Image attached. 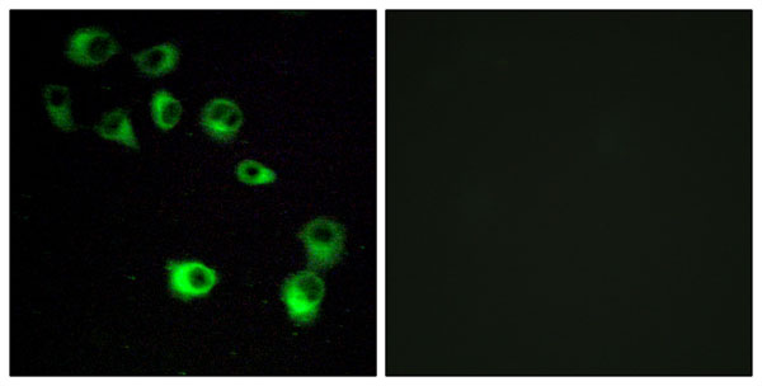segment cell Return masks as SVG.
<instances>
[{"instance_id": "6da1fadb", "label": "cell", "mask_w": 762, "mask_h": 386, "mask_svg": "<svg viewBox=\"0 0 762 386\" xmlns=\"http://www.w3.org/2000/svg\"><path fill=\"white\" fill-rule=\"evenodd\" d=\"M299 238L307 251L309 267L315 271L336 266L345 252V227L328 216L310 220L300 230Z\"/></svg>"}, {"instance_id": "7a4b0ae2", "label": "cell", "mask_w": 762, "mask_h": 386, "mask_svg": "<svg viewBox=\"0 0 762 386\" xmlns=\"http://www.w3.org/2000/svg\"><path fill=\"white\" fill-rule=\"evenodd\" d=\"M326 295V284L318 272L309 268L294 273L282 286V300L290 318L298 324L313 323Z\"/></svg>"}, {"instance_id": "3957f363", "label": "cell", "mask_w": 762, "mask_h": 386, "mask_svg": "<svg viewBox=\"0 0 762 386\" xmlns=\"http://www.w3.org/2000/svg\"><path fill=\"white\" fill-rule=\"evenodd\" d=\"M169 287L183 300L202 298L218 284V273L197 261L169 262Z\"/></svg>"}, {"instance_id": "277c9868", "label": "cell", "mask_w": 762, "mask_h": 386, "mask_svg": "<svg viewBox=\"0 0 762 386\" xmlns=\"http://www.w3.org/2000/svg\"><path fill=\"white\" fill-rule=\"evenodd\" d=\"M119 51L114 36L98 27L79 28L70 36L67 55L75 63L97 65L105 63Z\"/></svg>"}, {"instance_id": "5b68a950", "label": "cell", "mask_w": 762, "mask_h": 386, "mask_svg": "<svg viewBox=\"0 0 762 386\" xmlns=\"http://www.w3.org/2000/svg\"><path fill=\"white\" fill-rule=\"evenodd\" d=\"M201 125L214 139L229 141L241 130L243 112L234 101L215 98L202 110Z\"/></svg>"}, {"instance_id": "8992f818", "label": "cell", "mask_w": 762, "mask_h": 386, "mask_svg": "<svg viewBox=\"0 0 762 386\" xmlns=\"http://www.w3.org/2000/svg\"><path fill=\"white\" fill-rule=\"evenodd\" d=\"M180 59V50L172 42H163L140 51L134 60L141 72L148 75H162L176 67Z\"/></svg>"}, {"instance_id": "52a82bcc", "label": "cell", "mask_w": 762, "mask_h": 386, "mask_svg": "<svg viewBox=\"0 0 762 386\" xmlns=\"http://www.w3.org/2000/svg\"><path fill=\"white\" fill-rule=\"evenodd\" d=\"M96 131L98 135L107 140L119 141V143L125 144L130 148H139L130 117L121 108H117V110L108 112V114L103 116L100 124L96 126Z\"/></svg>"}, {"instance_id": "ba28073f", "label": "cell", "mask_w": 762, "mask_h": 386, "mask_svg": "<svg viewBox=\"0 0 762 386\" xmlns=\"http://www.w3.org/2000/svg\"><path fill=\"white\" fill-rule=\"evenodd\" d=\"M47 112L54 124L61 130L70 131L75 129V124L70 110L69 89L60 84H49L44 91Z\"/></svg>"}, {"instance_id": "9c48e42d", "label": "cell", "mask_w": 762, "mask_h": 386, "mask_svg": "<svg viewBox=\"0 0 762 386\" xmlns=\"http://www.w3.org/2000/svg\"><path fill=\"white\" fill-rule=\"evenodd\" d=\"M182 115L181 102L168 91H157L152 98V116L155 125L162 130H171Z\"/></svg>"}, {"instance_id": "30bf717a", "label": "cell", "mask_w": 762, "mask_h": 386, "mask_svg": "<svg viewBox=\"0 0 762 386\" xmlns=\"http://www.w3.org/2000/svg\"><path fill=\"white\" fill-rule=\"evenodd\" d=\"M235 173L239 181L251 186L268 185L277 180L274 169L263 166L262 163L253 159H246L239 163Z\"/></svg>"}]
</instances>
